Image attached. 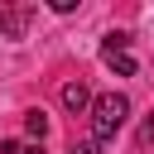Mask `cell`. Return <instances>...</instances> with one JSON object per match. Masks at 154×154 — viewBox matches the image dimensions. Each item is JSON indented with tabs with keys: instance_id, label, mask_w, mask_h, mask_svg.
Listing matches in <instances>:
<instances>
[{
	"instance_id": "6",
	"label": "cell",
	"mask_w": 154,
	"mask_h": 154,
	"mask_svg": "<svg viewBox=\"0 0 154 154\" xmlns=\"http://www.w3.org/2000/svg\"><path fill=\"white\" fill-rule=\"evenodd\" d=\"M135 144H140V149H149V144H154V116H149V120L140 125V135H135Z\"/></svg>"
},
{
	"instance_id": "7",
	"label": "cell",
	"mask_w": 154,
	"mask_h": 154,
	"mask_svg": "<svg viewBox=\"0 0 154 154\" xmlns=\"http://www.w3.org/2000/svg\"><path fill=\"white\" fill-rule=\"evenodd\" d=\"M67 154H101V144H96V140H72Z\"/></svg>"
},
{
	"instance_id": "1",
	"label": "cell",
	"mask_w": 154,
	"mask_h": 154,
	"mask_svg": "<svg viewBox=\"0 0 154 154\" xmlns=\"http://www.w3.org/2000/svg\"><path fill=\"white\" fill-rule=\"evenodd\" d=\"M125 120H130V101H125L120 91H101V96L91 101V140H96V144L111 140Z\"/></svg>"
},
{
	"instance_id": "2",
	"label": "cell",
	"mask_w": 154,
	"mask_h": 154,
	"mask_svg": "<svg viewBox=\"0 0 154 154\" xmlns=\"http://www.w3.org/2000/svg\"><path fill=\"white\" fill-rule=\"evenodd\" d=\"M101 63H106V67H116L120 77H135V67H140V63H135V53H130V34H125V29H116V34H106V38H101Z\"/></svg>"
},
{
	"instance_id": "4",
	"label": "cell",
	"mask_w": 154,
	"mask_h": 154,
	"mask_svg": "<svg viewBox=\"0 0 154 154\" xmlns=\"http://www.w3.org/2000/svg\"><path fill=\"white\" fill-rule=\"evenodd\" d=\"M58 101H63V111H67V116H82V111H91V91H87V82H82V77L63 82Z\"/></svg>"
},
{
	"instance_id": "8",
	"label": "cell",
	"mask_w": 154,
	"mask_h": 154,
	"mask_svg": "<svg viewBox=\"0 0 154 154\" xmlns=\"http://www.w3.org/2000/svg\"><path fill=\"white\" fill-rule=\"evenodd\" d=\"M19 154H43V144H19Z\"/></svg>"
},
{
	"instance_id": "5",
	"label": "cell",
	"mask_w": 154,
	"mask_h": 154,
	"mask_svg": "<svg viewBox=\"0 0 154 154\" xmlns=\"http://www.w3.org/2000/svg\"><path fill=\"white\" fill-rule=\"evenodd\" d=\"M24 130H29L34 144H43V135H48V116H43V111H29V116H24Z\"/></svg>"
},
{
	"instance_id": "3",
	"label": "cell",
	"mask_w": 154,
	"mask_h": 154,
	"mask_svg": "<svg viewBox=\"0 0 154 154\" xmlns=\"http://www.w3.org/2000/svg\"><path fill=\"white\" fill-rule=\"evenodd\" d=\"M29 19H34V5H5L0 0V38H24Z\"/></svg>"
}]
</instances>
